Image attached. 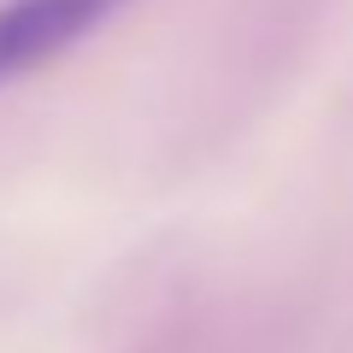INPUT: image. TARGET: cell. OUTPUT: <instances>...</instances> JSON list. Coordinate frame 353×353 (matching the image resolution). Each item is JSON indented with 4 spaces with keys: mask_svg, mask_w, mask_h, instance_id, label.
<instances>
[{
    "mask_svg": "<svg viewBox=\"0 0 353 353\" xmlns=\"http://www.w3.org/2000/svg\"><path fill=\"white\" fill-rule=\"evenodd\" d=\"M124 6L130 0H0V88L59 59Z\"/></svg>",
    "mask_w": 353,
    "mask_h": 353,
    "instance_id": "cell-1",
    "label": "cell"
}]
</instances>
